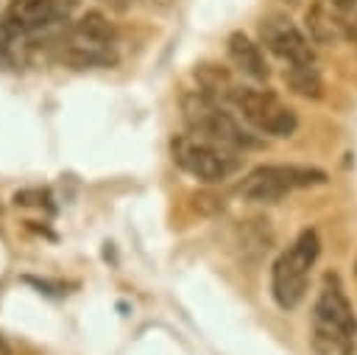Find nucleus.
<instances>
[{
	"label": "nucleus",
	"instance_id": "nucleus-9",
	"mask_svg": "<svg viewBox=\"0 0 357 355\" xmlns=\"http://www.w3.org/2000/svg\"><path fill=\"white\" fill-rule=\"evenodd\" d=\"M56 17L53 0H11L3 14V34L25 36L45 28Z\"/></svg>",
	"mask_w": 357,
	"mask_h": 355
},
{
	"label": "nucleus",
	"instance_id": "nucleus-3",
	"mask_svg": "<svg viewBox=\"0 0 357 355\" xmlns=\"http://www.w3.org/2000/svg\"><path fill=\"white\" fill-rule=\"evenodd\" d=\"M61 61L73 67H109L117 61L114 53V25L100 11H86L59 45Z\"/></svg>",
	"mask_w": 357,
	"mask_h": 355
},
{
	"label": "nucleus",
	"instance_id": "nucleus-12",
	"mask_svg": "<svg viewBox=\"0 0 357 355\" xmlns=\"http://www.w3.org/2000/svg\"><path fill=\"white\" fill-rule=\"evenodd\" d=\"M284 81H287V87H290L293 92H298V95H304V98H321L324 84H321V75H318V70L312 67V61H310V64H290V67L284 70Z\"/></svg>",
	"mask_w": 357,
	"mask_h": 355
},
{
	"label": "nucleus",
	"instance_id": "nucleus-5",
	"mask_svg": "<svg viewBox=\"0 0 357 355\" xmlns=\"http://www.w3.org/2000/svg\"><path fill=\"white\" fill-rule=\"evenodd\" d=\"M326 173L307 165H259L240 182V196L248 201H279L282 196L298 190L324 184Z\"/></svg>",
	"mask_w": 357,
	"mask_h": 355
},
{
	"label": "nucleus",
	"instance_id": "nucleus-13",
	"mask_svg": "<svg viewBox=\"0 0 357 355\" xmlns=\"http://www.w3.org/2000/svg\"><path fill=\"white\" fill-rule=\"evenodd\" d=\"M192 207L198 210V212H215V210H220L223 204H220V198L218 196H212V193H198V196H192Z\"/></svg>",
	"mask_w": 357,
	"mask_h": 355
},
{
	"label": "nucleus",
	"instance_id": "nucleus-15",
	"mask_svg": "<svg viewBox=\"0 0 357 355\" xmlns=\"http://www.w3.org/2000/svg\"><path fill=\"white\" fill-rule=\"evenodd\" d=\"M103 3H109L112 8H120V11H123V8H128L134 0H103Z\"/></svg>",
	"mask_w": 357,
	"mask_h": 355
},
{
	"label": "nucleus",
	"instance_id": "nucleus-14",
	"mask_svg": "<svg viewBox=\"0 0 357 355\" xmlns=\"http://www.w3.org/2000/svg\"><path fill=\"white\" fill-rule=\"evenodd\" d=\"M53 6H56V17H67L78 6V0H53Z\"/></svg>",
	"mask_w": 357,
	"mask_h": 355
},
{
	"label": "nucleus",
	"instance_id": "nucleus-18",
	"mask_svg": "<svg viewBox=\"0 0 357 355\" xmlns=\"http://www.w3.org/2000/svg\"><path fill=\"white\" fill-rule=\"evenodd\" d=\"M0 355H11V349H8V344H6L3 335H0Z\"/></svg>",
	"mask_w": 357,
	"mask_h": 355
},
{
	"label": "nucleus",
	"instance_id": "nucleus-6",
	"mask_svg": "<svg viewBox=\"0 0 357 355\" xmlns=\"http://www.w3.org/2000/svg\"><path fill=\"white\" fill-rule=\"evenodd\" d=\"M231 103L240 109V115L259 129L262 134L273 137H290L298 129V117L290 106H284L273 92L268 89H251V87H234Z\"/></svg>",
	"mask_w": 357,
	"mask_h": 355
},
{
	"label": "nucleus",
	"instance_id": "nucleus-10",
	"mask_svg": "<svg viewBox=\"0 0 357 355\" xmlns=\"http://www.w3.org/2000/svg\"><path fill=\"white\" fill-rule=\"evenodd\" d=\"M229 56H231L234 67L240 73H245L248 78H254V81H265L268 78V64H265V59L259 53V45H254L245 34L234 31L229 36Z\"/></svg>",
	"mask_w": 357,
	"mask_h": 355
},
{
	"label": "nucleus",
	"instance_id": "nucleus-1",
	"mask_svg": "<svg viewBox=\"0 0 357 355\" xmlns=\"http://www.w3.org/2000/svg\"><path fill=\"white\" fill-rule=\"evenodd\" d=\"M357 335V319L340 277L326 274L312 307V349L315 355H351Z\"/></svg>",
	"mask_w": 357,
	"mask_h": 355
},
{
	"label": "nucleus",
	"instance_id": "nucleus-7",
	"mask_svg": "<svg viewBox=\"0 0 357 355\" xmlns=\"http://www.w3.org/2000/svg\"><path fill=\"white\" fill-rule=\"evenodd\" d=\"M173 159L178 168H184L201 182H220L240 168V159L226 145H218L201 137H176Z\"/></svg>",
	"mask_w": 357,
	"mask_h": 355
},
{
	"label": "nucleus",
	"instance_id": "nucleus-11",
	"mask_svg": "<svg viewBox=\"0 0 357 355\" xmlns=\"http://www.w3.org/2000/svg\"><path fill=\"white\" fill-rule=\"evenodd\" d=\"M304 22H307L310 39H312L315 45H332L335 39L343 36L335 6L329 8L326 3H312V6L307 8V14H304Z\"/></svg>",
	"mask_w": 357,
	"mask_h": 355
},
{
	"label": "nucleus",
	"instance_id": "nucleus-8",
	"mask_svg": "<svg viewBox=\"0 0 357 355\" xmlns=\"http://www.w3.org/2000/svg\"><path fill=\"white\" fill-rule=\"evenodd\" d=\"M259 39L273 56L284 59L287 64H310L312 61L310 39L290 22V17H282V14L265 17L259 22Z\"/></svg>",
	"mask_w": 357,
	"mask_h": 355
},
{
	"label": "nucleus",
	"instance_id": "nucleus-16",
	"mask_svg": "<svg viewBox=\"0 0 357 355\" xmlns=\"http://www.w3.org/2000/svg\"><path fill=\"white\" fill-rule=\"evenodd\" d=\"M335 8H354L357 6V0H329Z\"/></svg>",
	"mask_w": 357,
	"mask_h": 355
},
{
	"label": "nucleus",
	"instance_id": "nucleus-4",
	"mask_svg": "<svg viewBox=\"0 0 357 355\" xmlns=\"http://www.w3.org/2000/svg\"><path fill=\"white\" fill-rule=\"evenodd\" d=\"M318 252H321L318 232L304 229L293 240V246L276 257L273 271H271V291H273V299L279 307L290 310L304 299L307 277H310V268H312Z\"/></svg>",
	"mask_w": 357,
	"mask_h": 355
},
{
	"label": "nucleus",
	"instance_id": "nucleus-2",
	"mask_svg": "<svg viewBox=\"0 0 357 355\" xmlns=\"http://www.w3.org/2000/svg\"><path fill=\"white\" fill-rule=\"evenodd\" d=\"M181 117L187 123V129L209 143L226 145V148H257L259 140L245 131L212 95H206L204 89L198 92H187L181 101Z\"/></svg>",
	"mask_w": 357,
	"mask_h": 355
},
{
	"label": "nucleus",
	"instance_id": "nucleus-17",
	"mask_svg": "<svg viewBox=\"0 0 357 355\" xmlns=\"http://www.w3.org/2000/svg\"><path fill=\"white\" fill-rule=\"evenodd\" d=\"M148 6H156V8H170L173 6V0H145Z\"/></svg>",
	"mask_w": 357,
	"mask_h": 355
}]
</instances>
